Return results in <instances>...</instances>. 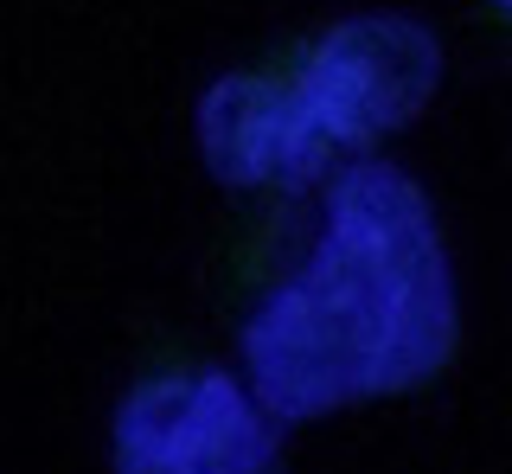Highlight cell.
Returning <instances> with one entry per match:
<instances>
[{"mask_svg": "<svg viewBox=\"0 0 512 474\" xmlns=\"http://www.w3.org/2000/svg\"><path fill=\"white\" fill-rule=\"evenodd\" d=\"M487 13H493L500 26H512V0H487Z\"/></svg>", "mask_w": 512, "mask_h": 474, "instance_id": "4", "label": "cell"}, {"mask_svg": "<svg viewBox=\"0 0 512 474\" xmlns=\"http://www.w3.org/2000/svg\"><path fill=\"white\" fill-rule=\"evenodd\" d=\"M461 340L455 270L436 205L410 173L359 161L327 180L314 244L244 321V385L269 417L404 398Z\"/></svg>", "mask_w": 512, "mask_h": 474, "instance_id": "1", "label": "cell"}, {"mask_svg": "<svg viewBox=\"0 0 512 474\" xmlns=\"http://www.w3.org/2000/svg\"><path fill=\"white\" fill-rule=\"evenodd\" d=\"M442 45L404 13H352L218 77L199 103L205 167L237 193H288L372 161L384 135L423 116Z\"/></svg>", "mask_w": 512, "mask_h": 474, "instance_id": "2", "label": "cell"}, {"mask_svg": "<svg viewBox=\"0 0 512 474\" xmlns=\"http://www.w3.org/2000/svg\"><path fill=\"white\" fill-rule=\"evenodd\" d=\"M109 455L116 474H276V417L244 378L167 366L128 391Z\"/></svg>", "mask_w": 512, "mask_h": 474, "instance_id": "3", "label": "cell"}]
</instances>
